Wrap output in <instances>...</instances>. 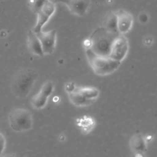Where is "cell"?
I'll return each mask as SVG.
<instances>
[{
	"label": "cell",
	"mask_w": 157,
	"mask_h": 157,
	"mask_svg": "<svg viewBox=\"0 0 157 157\" xmlns=\"http://www.w3.org/2000/svg\"><path fill=\"white\" fill-rule=\"evenodd\" d=\"M119 34L112 33L102 26L96 28L91 34L90 49L98 55L109 56L112 42Z\"/></svg>",
	"instance_id": "obj_1"
},
{
	"label": "cell",
	"mask_w": 157,
	"mask_h": 157,
	"mask_svg": "<svg viewBox=\"0 0 157 157\" xmlns=\"http://www.w3.org/2000/svg\"><path fill=\"white\" fill-rule=\"evenodd\" d=\"M88 63L94 72L100 76L109 75L115 72L121 62L114 60L109 56H104L96 54L90 48L85 50Z\"/></svg>",
	"instance_id": "obj_2"
},
{
	"label": "cell",
	"mask_w": 157,
	"mask_h": 157,
	"mask_svg": "<svg viewBox=\"0 0 157 157\" xmlns=\"http://www.w3.org/2000/svg\"><path fill=\"white\" fill-rule=\"evenodd\" d=\"M37 77L36 72L32 69H23L18 71L13 77L11 90L13 94L18 98L28 95Z\"/></svg>",
	"instance_id": "obj_3"
},
{
	"label": "cell",
	"mask_w": 157,
	"mask_h": 157,
	"mask_svg": "<svg viewBox=\"0 0 157 157\" xmlns=\"http://www.w3.org/2000/svg\"><path fill=\"white\" fill-rule=\"evenodd\" d=\"M10 127L16 132H24L33 127V120L31 113L27 109L17 108L13 109L9 115Z\"/></svg>",
	"instance_id": "obj_4"
},
{
	"label": "cell",
	"mask_w": 157,
	"mask_h": 157,
	"mask_svg": "<svg viewBox=\"0 0 157 157\" xmlns=\"http://www.w3.org/2000/svg\"><path fill=\"white\" fill-rule=\"evenodd\" d=\"M129 50V43L123 34H118L113 40L109 56L112 59L121 62L126 56Z\"/></svg>",
	"instance_id": "obj_5"
},
{
	"label": "cell",
	"mask_w": 157,
	"mask_h": 157,
	"mask_svg": "<svg viewBox=\"0 0 157 157\" xmlns=\"http://www.w3.org/2000/svg\"><path fill=\"white\" fill-rule=\"evenodd\" d=\"M55 9V4L46 1L37 13V21L31 30L35 33L42 31L44 25L54 14Z\"/></svg>",
	"instance_id": "obj_6"
},
{
	"label": "cell",
	"mask_w": 157,
	"mask_h": 157,
	"mask_svg": "<svg viewBox=\"0 0 157 157\" xmlns=\"http://www.w3.org/2000/svg\"><path fill=\"white\" fill-rule=\"evenodd\" d=\"M36 34L40 40L44 55L52 54L55 48L56 31L55 29L48 31H43L42 30Z\"/></svg>",
	"instance_id": "obj_7"
},
{
	"label": "cell",
	"mask_w": 157,
	"mask_h": 157,
	"mask_svg": "<svg viewBox=\"0 0 157 157\" xmlns=\"http://www.w3.org/2000/svg\"><path fill=\"white\" fill-rule=\"evenodd\" d=\"M115 13L117 18V31L119 34H124L128 33L133 24V16L124 10H118Z\"/></svg>",
	"instance_id": "obj_8"
},
{
	"label": "cell",
	"mask_w": 157,
	"mask_h": 157,
	"mask_svg": "<svg viewBox=\"0 0 157 157\" xmlns=\"http://www.w3.org/2000/svg\"><path fill=\"white\" fill-rule=\"evenodd\" d=\"M63 3L66 5L72 14L77 16H82L88 10L90 0H64Z\"/></svg>",
	"instance_id": "obj_9"
},
{
	"label": "cell",
	"mask_w": 157,
	"mask_h": 157,
	"mask_svg": "<svg viewBox=\"0 0 157 157\" xmlns=\"http://www.w3.org/2000/svg\"><path fill=\"white\" fill-rule=\"evenodd\" d=\"M28 47L30 52L33 55L39 56L44 55L40 40L37 34L32 30H30L28 34Z\"/></svg>",
	"instance_id": "obj_10"
},
{
	"label": "cell",
	"mask_w": 157,
	"mask_h": 157,
	"mask_svg": "<svg viewBox=\"0 0 157 157\" xmlns=\"http://www.w3.org/2000/svg\"><path fill=\"white\" fill-rule=\"evenodd\" d=\"M130 147L136 153H142L147 150V140L140 134L134 135L130 140Z\"/></svg>",
	"instance_id": "obj_11"
},
{
	"label": "cell",
	"mask_w": 157,
	"mask_h": 157,
	"mask_svg": "<svg viewBox=\"0 0 157 157\" xmlns=\"http://www.w3.org/2000/svg\"><path fill=\"white\" fill-rule=\"evenodd\" d=\"M77 88L72 92L68 93L69 99L74 105L77 107H85L92 104L94 102L85 98L77 91Z\"/></svg>",
	"instance_id": "obj_12"
},
{
	"label": "cell",
	"mask_w": 157,
	"mask_h": 157,
	"mask_svg": "<svg viewBox=\"0 0 157 157\" xmlns=\"http://www.w3.org/2000/svg\"><path fill=\"white\" fill-rule=\"evenodd\" d=\"M102 27L106 30L115 34H118L117 31V18L115 12H109L103 21Z\"/></svg>",
	"instance_id": "obj_13"
},
{
	"label": "cell",
	"mask_w": 157,
	"mask_h": 157,
	"mask_svg": "<svg viewBox=\"0 0 157 157\" xmlns=\"http://www.w3.org/2000/svg\"><path fill=\"white\" fill-rule=\"evenodd\" d=\"M77 90L85 98L93 101H95L99 95V90L93 86H77Z\"/></svg>",
	"instance_id": "obj_14"
},
{
	"label": "cell",
	"mask_w": 157,
	"mask_h": 157,
	"mask_svg": "<svg viewBox=\"0 0 157 157\" xmlns=\"http://www.w3.org/2000/svg\"><path fill=\"white\" fill-rule=\"evenodd\" d=\"M48 98H49L39 91L31 98V103L34 109H41L47 105Z\"/></svg>",
	"instance_id": "obj_15"
},
{
	"label": "cell",
	"mask_w": 157,
	"mask_h": 157,
	"mask_svg": "<svg viewBox=\"0 0 157 157\" xmlns=\"http://www.w3.org/2000/svg\"><path fill=\"white\" fill-rule=\"evenodd\" d=\"M77 124L82 128L83 131L89 132V131H91V129L93 128L94 122V120H93L91 118L89 117H84L78 119Z\"/></svg>",
	"instance_id": "obj_16"
},
{
	"label": "cell",
	"mask_w": 157,
	"mask_h": 157,
	"mask_svg": "<svg viewBox=\"0 0 157 157\" xmlns=\"http://www.w3.org/2000/svg\"><path fill=\"white\" fill-rule=\"evenodd\" d=\"M47 0H28L29 6L32 11L37 13Z\"/></svg>",
	"instance_id": "obj_17"
},
{
	"label": "cell",
	"mask_w": 157,
	"mask_h": 157,
	"mask_svg": "<svg viewBox=\"0 0 157 157\" xmlns=\"http://www.w3.org/2000/svg\"><path fill=\"white\" fill-rule=\"evenodd\" d=\"M6 139L4 135L0 132V157L2 156V153L6 148Z\"/></svg>",
	"instance_id": "obj_18"
},
{
	"label": "cell",
	"mask_w": 157,
	"mask_h": 157,
	"mask_svg": "<svg viewBox=\"0 0 157 157\" xmlns=\"http://www.w3.org/2000/svg\"><path fill=\"white\" fill-rule=\"evenodd\" d=\"M77 87V86H76L74 82H69L65 85V90L66 91V92H67V93H69L74 91Z\"/></svg>",
	"instance_id": "obj_19"
},
{
	"label": "cell",
	"mask_w": 157,
	"mask_h": 157,
	"mask_svg": "<svg viewBox=\"0 0 157 157\" xmlns=\"http://www.w3.org/2000/svg\"><path fill=\"white\" fill-rule=\"evenodd\" d=\"M148 15L146 14V13H141L139 17V21L142 23H146L147 21H148Z\"/></svg>",
	"instance_id": "obj_20"
},
{
	"label": "cell",
	"mask_w": 157,
	"mask_h": 157,
	"mask_svg": "<svg viewBox=\"0 0 157 157\" xmlns=\"http://www.w3.org/2000/svg\"><path fill=\"white\" fill-rule=\"evenodd\" d=\"M47 1L52 3V4H56L57 3H59V2H63V1L64 0H47Z\"/></svg>",
	"instance_id": "obj_21"
},
{
	"label": "cell",
	"mask_w": 157,
	"mask_h": 157,
	"mask_svg": "<svg viewBox=\"0 0 157 157\" xmlns=\"http://www.w3.org/2000/svg\"><path fill=\"white\" fill-rule=\"evenodd\" d=\"M1 157H15L13 155H10V154H9V155H4V156H2Z\"/></svg>",
	"instance_id": "obj_22"
}]
</instances>
